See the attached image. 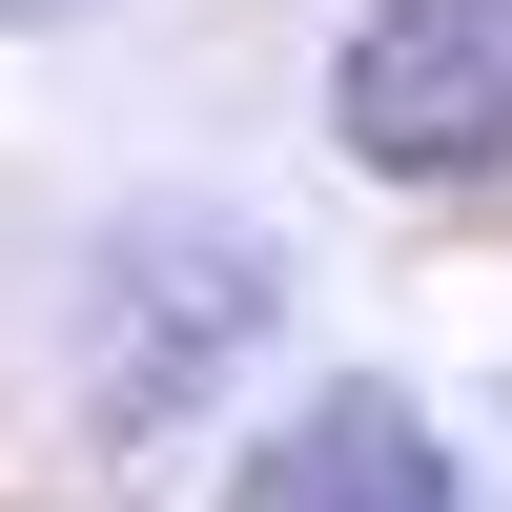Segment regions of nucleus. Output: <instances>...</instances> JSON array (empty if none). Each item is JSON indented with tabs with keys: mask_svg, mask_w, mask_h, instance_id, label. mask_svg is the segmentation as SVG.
Here are the masks:
<instances>
[{
	"mask_svg": "<svg viewBox=\"0 0 512 512\" xmlns=\"http://www.w3.org/2000/svg\"><path fill=\"white\" fill-rule=\"evenodd\" d=\"M328 123H349V164H390V185L512 164V0H369L349 62H328Z\"/></svg>",
	"mask_w": 512,
	"mask_h": 512,
	"instance_id": "obj_2",
	"label": "nucleus"
},
{
	"mask_svg": "<svg viewBox=\"0 0 512 512\" xmlns=\"http://www.w3.org/2000/svg\"><path fill=\"white\" fill-rule=\"evenodd\" d=\"M226 512H451V431H431L410 390H308V410L226 472Z\"/></svg>",
	"mask_w": 512,
	"mask_h": 512,
	"instance_id": "obj_3",
	"label": "nucleus"
},
{
	"mask_svg": "<svg viewBox=\"0 0 512 512\" xmlns=\"http://www.w3.org/2000/svg\"><path fill=\"white\" fill-rule=\"evenodd\" d=\"M267 308H287L267 226H226V205H144V226L82 267V410H103V431H185V410L267 349Z\"/></svg>",
	"mask_w": 512,
	"mask_h": 512,
	"instance_id": "obj_1",
	"label": "nucleus"
},
{
	"mask_svg": "<svg viewBox=\"0 0 512 512\" xmlns=\"http://www.w3.org/2000/svg\"><path fill=\"white\" fill-rule=\"evenodd\" d=\"M0 21H82V0H0Z\"/></svg>",
	"mask_w": 512,
	"mask_h": 512,
	"instance_id": "obj_4",
	"label": "nucleus"
}]
</instances>
